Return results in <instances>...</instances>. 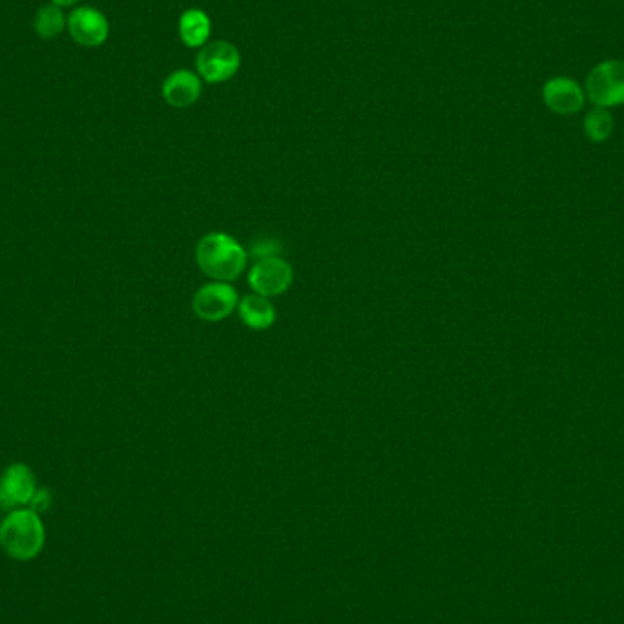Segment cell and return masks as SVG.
Segmentation results:
<instances>
[{
  "label": "cell",
  "instance_id": "cell-6",
  "mask_svg": "<svg viewBox=\"0 0 624 624\" xmlns=\"http://www.w3.org/2000/svg\"><path fill=\"white\" fill-rule=\"evenodd\" d=\"M294 280L292 265L281 256L258 260L249 271V285L254 294L276 298L291 289Z\"/></svg>",
  "mask_w": 624,
  "mask_h": 624
},
{
  "label": "cell",
  "instance_id": "cell-13",
  "mask_svg": "<svg viewBox=\"0 0 624 624\" xmlns=\"http://www.w3.org/2000/svg\"><path fill=\"white\" fill-rule=\"evenodd\" d=\"M66 26H68V19L64 17V13L59 6L50 4V6H44V8L37 11L35 30H37L39 37H42V39H53V37L61 35Z\"/></svg>",
  "mask_w": 624,
  "mask_h": 624
},
{
  "label": "cell",
  "instance_id": "cell-8",
  "mask_svg": "<svg viewBox=\"0 0 624 624\" xmlns=\"http://www.w3.org/2000/svg\"><path fill=\"white\" fill-rule=\"evenodd\" d=\"M68 32L73 41L86 48L101 46L108 39L110 24L103 13L95 8H77L68 17Z\"/></svg>",
  "mask_w": 624,
  "mask_h": 624
},
{
  "label": "cell",
  "instance_id": "cell-9",
  "mask_svg": "<svg viewBox=\"0 0 624 624\" xmlns=\"http://www.w3.org/2000/svg\"><path fill=\"white\" fill-rule=\"evenodd\" d=\"M201 92H203L201 77L190 70H176L170 73L161 88L163 99L172 108H188L198 103Z\"/></svg>",
  "mask_w": 624,
  "mask_h": 624
},
{
  "label": "cell",
  "instance_id": "cell-18",
  "mask_svg": "<svg viewBox=\"0 0 624 624\" xmlns=\"http://www.w3.org/2000/svg\"><path fill=\"white\" fill-rule=\"evenodd\" d=\"M0 524H2V522H0Z\"/></svg>",
  "mask_w": 624,
  "mask_h": 624
},
{
  "label": "cell",
  "instance_id": "cell-10",
  "mask_svg": "<svg viewBox=\"0 0 624 624\" xmlns=\"http://www.w3.org/2000/svg\"><path fill=\"white\" fill-rule=\"evenodd\" d=\"M542 95L546 104L557 114H575L583 108L584 94L581 86L566 77H557L548 81L544 84Z\"/></svg>",
  "mask_w": 624,
  "mask_h": 624
},
{
  "label": "cell",
  "instance_id": "cell-5",
  "mask_svg": "<svg viewBox=\"0 0 624 624\" xmlns=\"http://www.w3.org/2000/svg\"><path fill=\"white\" fill-rule=\"evenodd\" d=\"M588 97L601 108L624 103V63L604 61L593 68L586 81Z\"/></svg>",
  "mask_w": 624,
  "mask_h": 624
},
{
  "label": "cell",
  "instance_id": "cell-7",
  "mask_svg": "<svg viewBox=\"0 0 624 624\" xmlns=\"http://www.w3.org/2000/svg\"><path fill=\"white\" fill-rule=\"evenodd\" d=\"M37 491L35 475L26 464L17 462L4 469L0 475V510H19L30 506Z\"/></svg>",
  "mask_w": 624,
  "mask_h": 624
},
{
  "label": "cell",
  "instance_id": "cell-15",
  "mask_svg": "<svg viewBox=\"0 0 624 624\" xmlns=\"http://www.w3.org/2000/svg\"><path fill=\"white\" fill-rule=\"evenodd\" d=\"M283 245L280 240L276 238H260V240H254L250 243L249 254L250 258L254 260H265V258H274V256H280Z\"/></svg>",
  "mask_w": 624,
  "mask_h": 624
},
{
  "label": "cell",
  "instance_id": "cell-11",
  "mask_svg": "<svg viewBox=\"0 0 624 624\" xmlns=\"http://www.w3.org/2000/svg\"><path fill=\"white\" fill-rule=\"evenodd\" d=\"M241 322L252 331H267L276 322V307L269 298L260 294H249L238 305Z\"/></svg>",
  "mask_w": 624,
  "mask_h": 624
},
{
  "label": "cell",
  "instance_id": "cell-16",
  "mask_svg": "<svg viewBox=\"0 0 624 624\" xmlns=\"http://www.w3.org/2000/svg\"><path fill=\"white\" fill-rule=\"evenodd\" d=\"M50 506H52V495H50V491H48V489H37L35 495H33L32 502H30V510L41 513V511L48 510Z\"/></svg>",
  "mask_w": 624,
  "mask_h": 624
},
{
  "label": "cell",
  "instance_id": "cell-1",
  "mask_svg": "<svg viewBox=\"0 0 624 624\" xmlns=\"http://www.w3.org/2000/svg\"><path fill=\"white\" fill-rule=\"evenodd\" d=\"M196 261L201 272L214 281H236L247 269L249 254L225 232H210L199 240Z\"/></svg>",
  "mask_w": 624,
  "mask_h": 624
},
{
  "label": "cell",
  "instance_id": "cell-12",
  "mask_svg": "<svg viewBox=\"0 0 624 624\" xmlns=\"http://www.w3.org/2000/svg\"><path fill=\"white\" fill-rule=\"evenodd\" d=\"M210 28V17L198 8L185 11L179 19V37L188 48H203L210 37Z\"/></svg>",
  "mask_w": 624,
  "mask_h": 624
},
{
  "label": "cell",
  "instance_id": "cell-2",
  "mask_svg": "<svg viewBox=\"0 0 624 624\" xmlns=\"http://www.w3.org/2000/svg\"><path fill=\"white\" fill-rule=\"evenodd\" d=\"M46 530L37 511L19 508L0 524V544L11 559L32 561L44 548Z\"/></svg>",
  "mask_w": 624,
  "mask_h": 624
},
{
  "label": "cell",
  "instance_id": "cell-17",
  "mask_svg": "<svg viewBox=\"0 0 624 624\" xmlns=\"http://www.w3.org/2000/svg\"><path fill=\"white\" fill-rule=\"evenodd\" d=\"M75 2H79V0H53L55 6H72Z\"/></svg>",
  "mask_w": 624,
  "mask_h": 624
},
{
  "label": "cell",
  "instance_id": "cell-3",
  "mask_svg": "<svg viewBox=\"0 0 624 624\" xmlns=\"http://www.w3.org/2000/svg\"><path fill=\"white\" fill-rule=\"evenodd\" d=\"M240 66V50L225 41L207 42L196 59L199 77L210 84L227 83L240 72Z\"/></svg>",
  "mask_w": 624,
  "mask_h": 624
},
{
  "label": "cell",
  "instance_id": "cell-4",
  "mask_svg": "<svg viewBox=\"0 0 624 624\" xmlns=\"http://www.w3.org/2000/svg\"><path fill=\"white\" fill-rule=\"evenodd\" d=\"M238 292L225 281H212L199 289L192 298V311L203 322H221L238 309Z\"/></svg>",
  "mask_w": 624,
  "mask_h": 624
},
{
  "label": "cell",
  "instance_id": "cell-14",
  "mask_svg": "<svg viewBox=\"0 0 624 624\" xmlns=\"http://www.w3.org/2000/svg\"><path fill=\"white\" fill-rule=\"evenodd\" d=\"M584 126H586L588 136L595 141H601V139L610 136V132H612V117L604 108H597L588 114Z\"/></svg>",
  "mask_w": 624,
  "mask_h": 624
}]
</instances>
